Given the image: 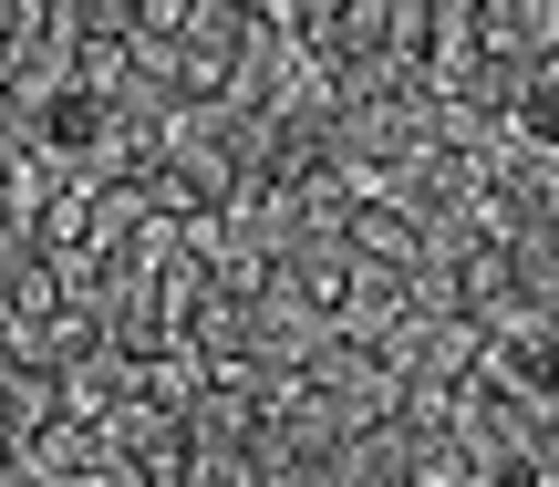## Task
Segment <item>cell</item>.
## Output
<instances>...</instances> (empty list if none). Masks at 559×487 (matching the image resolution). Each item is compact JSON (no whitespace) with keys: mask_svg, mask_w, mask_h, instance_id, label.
Returning <instances> with one entry per match:
<instances>
[{"mask_svg":"<svg viewBox=\"0 0 559 487\" xmlns=\"http://www.w3.org/2000/svg\"><path fill=\"white\" fill-rule=\"evenodd\" d=\"M104 447L135 467V487H198V426H187L177 405H156L145 384L104 415Z\"/></svg>","mask_w":559,"mask_h":487,"instance_id":"6da1fadb","label":"cell"},{"mask_svg":"<svg viewBox=\"0 0 559 487\" xmlns=\"http://www.w3.org/2000/svg\"><path fill=\"white\" fill-rule=\"evenodd\" d=\"M260 373L249 384H207L198 405H187V426H198V487H260L249 477V447H260Z\"/></svg>","mask_w":559,"mask_h":487,"instance_id":"7a4b0ae2","label":"cell"},{"mask_svg":"<svg viewBox=\"0 0 559 487\" xmlns=\"http://www.w3.org/2000/svg\"><path fill=\"white\" fill-rule=\"evenodd\" d=\"M135 384H145V353H124L115 332H94V343H83L73 364H62V405H73L83 426H104V415H115Z\"/></svg>","mask_w":559,"mask_h":487,"instance_id":"3957f363","label":"cell"},{"mask_svg":"<svg viewBox=\"0 0 559 487\" xmlns=\"http://www.w3.org/2000/svg\"><path fill=\"white\" fill-rule=\"evenodd\" d=\"M73 83H83V94H104V104L166 94V83H156V52H145V32H83V52H73Z\"/></svg>","mask_w":559,"mask_h":487,"instance_id":"277c9868","label":"cell"},{"mask_svg":"<svg viewBox=\"0 0 559 487\" xmlns=\"http://www.w3.org/2000/svg\"><path fill=\"white\" fill-rule=\"evenodd\" d=\"M394 477H415V426H404V415H383V426H353V436H342L332 487H394Z\"/></svg>","mask_w":559,"mask_h":487,"instance_id":"5b68a950","label":"cell"},{"mask_svg":"<svg viewBox=\"0 0 559 487\" xmlns=\"http://www.w3.org/2000/svg\"><path fill=\"white\" fill-rule=\"evenodd\" d=\"M508 135L559 156V52H539V62L519 73V94H508Z\"/></svg>","mask_w":559,"mask_h":487,"instance_id":"8992f818","label":"cell"},{"mask_svg":"<svg viewBox=\"0 0 559 487\" xmlns=\"http://www.w3.org/2000/svg\"><path fill=\"white\" fill-rule=\"evenodd\" d=\"M404 487H487L456 415H445V426H415V477H404Z\"/></svg>","mask_w":559,"mask_h":487,"instance_id":"52a82bcc","label":"cell"},{"mask_svg":"<svg viewBox=\"0 0 559 487\" xmlns=\"http://www.w3.org/2000/svg\"><path fill=\"white\" fill-rule=\"evenodd\" d=\"M83 32H135V0H73Z\"/></svg>","mask_w":559,"mask_h":487,"instance_id":"ba28073f","label":"cell"},{"mask_svg":"<svg viewBox=\"0 0 559 487\" xmlns=\"http://www.w3.org/2000/svg\"><path fill=\"white\" fill-rule=\"evenodd\" d=\"M362 11H383V0H362Z\"/></svg>","mask_w":559,"mask_h":487,"instance_id":"9c48e42d","label":"cell"}]
</instances>
